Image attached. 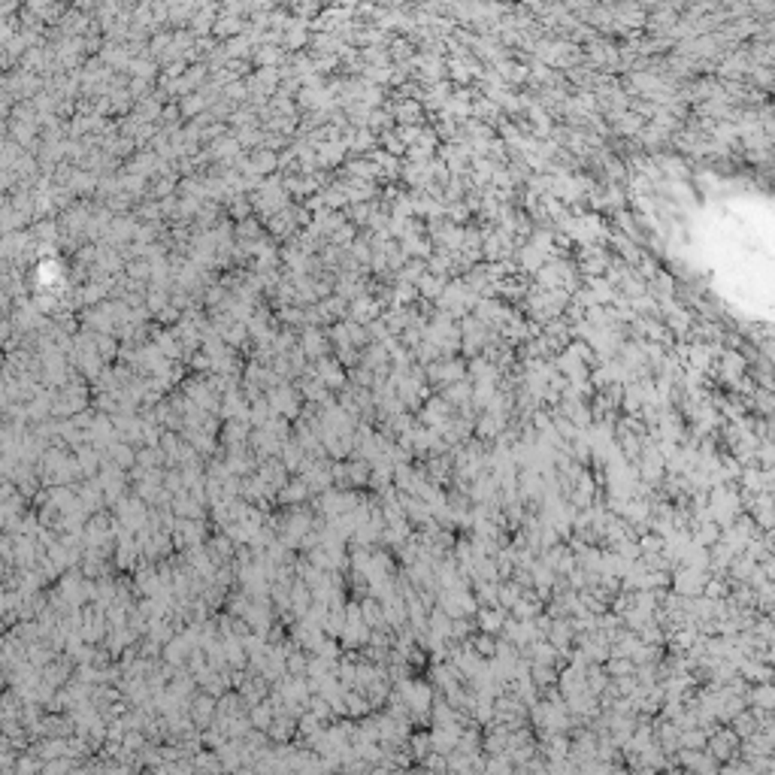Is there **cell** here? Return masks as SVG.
Masks as SVG:
<instances>
[{
	"instance_id": "6da1fadb",
	"label": "cell",
	"mask_w": 775,
	"mask_h": 775,
	"mask_svg": "<svg viewBox=\"0 0 775 775\" xmlns=\"http://www.w3.org/2000/svg\"><path fill=\"white\" fill-rule=\"evenodd\" d=\"M478 651H488V655H491V651H493V642H491V639H478Z\"/></svg>"
}]
</instances>
